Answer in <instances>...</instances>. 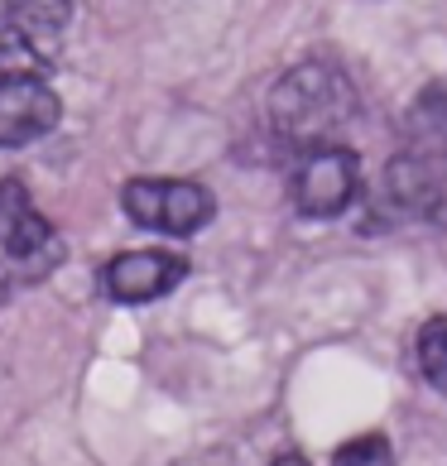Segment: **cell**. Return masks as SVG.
<instances>
[{"mask_svg": "<svg viewBox=\"0 0 447 466\" xmlns=\"http://www.w3.org/2000/svg\"><path fill=\"white\" fill-rule=\"evenodd\" d=\"M294 212L313 217V221H332L341 217L361 193V154L347 145H318L303 149V159L294 168Z\"/></svg>", "mask_w": 447, "mask_h": 466, "instance_id": "277c9868", "label": "cell"}, {"mask_svg": "<svg viewBox=\"0 0 447 466\" xmlns=\"http://www.w3.org/2000/svg\"><path fill=\"white\" fill-rule=\"evenodd\" d=\"M419 370L428 385L447 390V318H428L419 327Z\"/></svg>", "mask_w": 447, "mask_h": 466, "instance_id": "30bf717a", "label": "cell"}, {"mask_svg": "<svg viewBox=\"0 0 447 466\" xmlns=\"http://www.w3.org/2000/svg\"><path fill=\"white\" fill-rule=\"evenodd\" d=\"M58 120H63V101L44 82V73L0 82V149H25L44 140Z\"/></svg>", "mask_w": 447, "mask_h": 466, "instance_id": "8992f818", "label": "cell"}, {"mask_svg": "<svg viewBox=\"0 0 447 466\" xmlns=\"http://www.w3.org/2000/svg\"><path fill=\"white\" fill-rule=\"evenodd\" d=\"M375 217L447 227V140L390 159L381 187H375Z\"/></svg>", "mask_w": 447, "mask_h": 466, "instance_id": "7a4b0ae2", "label": "cell"}, {"mask_svg": "<svg viewBox=\"0 0 447 466\" xmlns=\"http://www.w3.org/2000/svg\"><path fill=\"white\" fill-rule=\"evenodd\" d=\"M34 73H44V48L34 39H25L10 20H0V82L34 77Z\"/></svg>", "mask_w": 447, "mask_h": 466, "instance_id": "9c48e42d", "label": "cell"}, {"mask_svg": "<svg viewBox=\"0 0 447 466\" xmlns=\"http://www.w3.org/2000/svg\"><path fill=\"white\" fill-rule=\"evenodd\" d=\"M183 279H188V260L168 250H126L101 269V289L116 303H154L164 293H174Z\"/></svg>", "mask_w": 447, "mask_h": 466, "instance_id": "52a82bcc", "label": "cell"}, {"mask_svg": "<svg viewBox=\"0 0 447 466\" xmlns=\"http://www.w3.org/2000/svg\"><path fill=\"white\" fill-rule=\"evenodd\" d=\"M332 466H394V452H390V438L385 433H361L351 442L337 447Z\"/></svg>", "mask_w": 447, "mask_h": 466, "instance_id": "8fae6325", "label": "cell"}, {"mask_svg": "<svg viewBox=\"0 0 447 466\" xmlns=\"http://www.w3.org/2000/svg\"><path fill=\"white\" fill-rule=\"evenodd\" d=\"M269 130L294 154L337 145L356 120V82L337 63H299L269 92Z\"/></svg>", "mask_w": 447, "mask_h": 466, "instance_id": "6da1fadb", "label": "cell"}, {"mask_svg": "<svg viewBox=\"0 0 447 466\" xmlns=\"http://www.w3.org/2000/svg\"><path fill=\"white\" fill-rule=\"evenodd\" d=\"M5 20L34 44H54L73 20V0H5Z\"/></svg>", "mask_w": 447, "mask_h": 466, "instance_id": "ba28073f", "label": "cell"}, {"mask_svg": "<svg viewBox=\"0 0 447 466\" xmlns=\"http://www.w3.org/2000/svg\"><path fill=\"white\" fill-rule=\"evenodd\" d=\"M269 466H308V457H299V452H284V457H274Z\"/></svg>", "mask_w": 447, "mask_h": 466, "instance_id": "7c38bea8", "label": "cell"}, {"mask_svg": "<svg viewBox=\"0 0 447 466\" xmlns=\"http://www.w3.org/2000/svg\"><path fill=\"white\" fill-rule=\"evenodd\" d=\"M0 250H5L10 265H20L29 279L44 274L63 255V240L54 236L48 217L34 207L29 187L20 178H0Z\"/></svg>", "mask_w": 447, "mask_h": 466, "instance_id": "5b68a950", "label": "cell"}, {"mask_svg": "<svg viewBox=\"0 0 447 466\" xmlns=\"http://www.w3.org/2000/svg\"><path fill=\"white\" fill-rule=\"evenodd\" d=\"M120 207L135 227L159 236H198L217 212L212 193L193 178H130L120 187Z\"/></svg>", "mask_w": 447, "mask_h": 466, "instance_id": "3957f363", "label": "cell"}]
</instances>
